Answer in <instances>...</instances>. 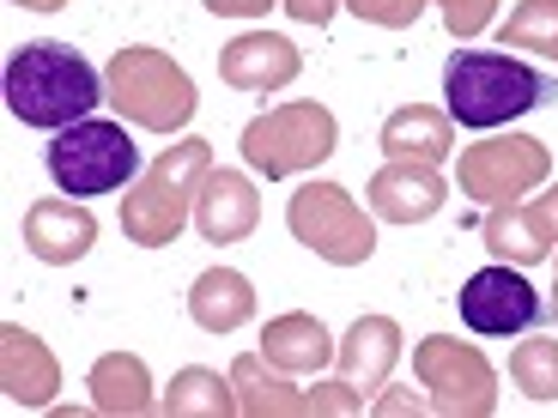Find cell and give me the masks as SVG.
Instances as JSON below:
<instances>
[{
	"label": "cell",
	"mask_w": 558,
	"mask_h": 418,
	"mask_svg": "<svg viewBox=\"0 0 558 418\" xmlns=\"http://www.w3.org/2000/svg\"><path fill=\"white\" fill-rule=\"evenodd\" d=\"M553 98H558L553 73L504 56V49H456L449 67H444V110H449V122H461L468 134L517 122V115L541 110V103H553Z\"/></svg>",
	"instance_id": "6da1fadb"
},
{
	"label": "cell",
	"mask_w": 558,
	"mask_h": 418,
	"mask_svg": "<svg viewBox=\"0 0 558 418\" xmlns=\"http://www.w3.org/2000/svg\"><path fill=\"white\" fill-rule=\"evenodd\" d=\"M0 91H7V110L25 127H43V134L85 122L104 103L98 67L80 49H68V42H25V49H13Z\"/></svg>",
	"instance_id": "7a4b0ae2"
},
{
	"label": "cell",
	"mask_w": 558,
	"mask_h": 418,
	"mask_svg": "<svg viewBox=\"0 0 558 418\" xmlns=\"http://www.w3.org/2000/svg\"><path fill=\"white\" fill-rule=\"evenodd\" d=\"M43 170L61 195L73 200H98L116 195L140 176V146L122 122H104V115H85V122L61 127L49 146H43Z\"/></svg>",
	"instance_id": "3957f363"
},
{
	"label": "cell",
	"mask_w": 558,
	"mask_h": 418,
	"mask_svg": "<svg viewBox=\"0 0 558 418\" xmlns=\"http://www.w3.org/2000/svg\"><path fill=\"white\" fill-rule=\"evenodd\" d=\"M541 292L517 267H480L468 285H461V321L486 340H517L529 328H541Z\"/></svg>",
	"instance_id": "277c9868"
}]
</instances>
